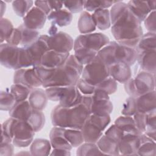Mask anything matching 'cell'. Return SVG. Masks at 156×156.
<instances>
[{
    "label": "cell",
    "instance_id": "cell-1",
    "mask_svg": "<svg viewBox=\"0 0 156 156\" xmlns=\"http://www.w3.org/2000/svg\"><path fill=\"white\" fill-rule=\"evenodd\" d=\"M141 23L127 7L111 23V32L116 42L135 48L143 35Z\"/></svg>",
    "mask_w": 156,
    "mask_h": 156
},
{
    "label": "cell",
    "instance_id": "cell-2",
    "mask_svg": "<svg viewBox=\"0 0 156 156\" xmlns=\"http://www.w3.org/2000/svg\"><path fill=\"white\" fill-rule=\"evenodd\" d=\"M90 114L89 109L81 103L71 107L58 104L52 109L51 119L54 126L80 130Z\"/></svg>",
    "mask_w": 156,
    "mask_h": 156
},
{
    "label": "cell",
    "instance_id": "cell-3",
    "mask_svg": "<svg viewBox=\"0 0 156 156\" xmlns=\"http://www.w3.org/2000/svg\"><path fill=\"white\" fill-rule=\"evenodd\" d=\"M83 65L76 58L74 55H69L65 63L55 69L51 77L42 83L46 88L50 87H67L76 85L81 77Z\"/></svg>",
    "mask_w": 156,
    "mask_h": 156
},
{
    "label": "cell",
    "instance_id": "cell-4",
    "mask_svg": "<svg viewBox=\"0 0 156 156\" xmlns=\"http://www.w3.org/2000/svg\"><path fill=\"white\" fill-rule=\"evenodd\" d=\"M48 38V35H40L34 43L20 47L18 69L34 67L41 64L42 55L49 49Z\"/></svg>",
    "mask_w": 156,
    "mask_h": 156
},
{
    "label": "cell",
    "instance_id": "cell-5",
    "mask_svg": "<svg viewBox=\"0 0 156 156\" xmlns=\"http://www.w3.org/2000/svg\"><path fill=\"white\" fill-rule=\"evenodd\" d=\"M110 76L108 67L96 55L90 63L85 65L81 78L96 86Z\"/></svg>",
    "mask_w": 156,
    "mask_h": 156
},
{
    "label": "cell",
    "instance_id": "cell-6",
    "mask_svg": "<svg viewBox=\"0 0 156 156\" xmlns=\"http://www.w3.org/2000/svg\"><path fill=\"white\" fill-rule=\"evenodd\" d=\"M35 132L26 121L15 119L12 129V143L17 147H26L30 145Z\"/></svg>",
    "mask_w": 156,
    "mask_h": 156
},
{
    "label": "cell",
    "instance_id": "cell-7",
    "mask_svg": "<svg viewBox=\"0 0 156 156\" xmlns=\"http://www.w3.org/2000/svg\"><path fill=\"white\" fill-rule=\"evenodd\" d=\"M109 38L101 32L81 34L74 41V51L79 48H87L98 51L109 43Z\"/></svg>",
    "mask_w": 156,
    "mask_h": 156
},
{
    "label": "cell",
    "instance_id": "cell-8",
    "mask_svg": "<svg viewBox=\"0 0 156 156\" xmlns=\"http://www.w3.org/2000/svg\"><path fill=\"white\" fill-rule=\"evenodd\" d=\"M13 83L24 85L31 90L42 86V82L38 77L34 67L16 70L13 74Z\"/></svg>",
    "mask_w": 156,
    "mask_h": 156
},
{
    "label": "cell",
    "instance_id": "cell-9",
    "mask_svg": "<svg viewBox=\"0 0 156 156\" xmlns=\"http://www.w3.org/2000/svg\"><path fill=\"white\" fill-rule=\"evenodd\" d=\"M20 47L3 43L0 46L1 63L8 69H18Z\"/></svg>",
    "mask_w": 156,
    "mask_h": 156
},
{
    "label": "cell",
    "instance_id": "cell-10",
    "mask_svg": "<svg viewBox=\"0 0 156 156\" xmlns=\"http://www.w3.org/2000/svg\"><path fill=\"white\" fill-rule=\"evenodd\" d=\"M48 45L49 49L68 53L73 49L74 40L67 33L58 31L55 34L49 36Z\"/></svg>",
    "mask_w": 156,
    "mask_h": 156
},
{
    "label": "cell",
    "instance_id": "cell-11",
    "mask_svg": "<svg viewBox=\"0 0 156 156\" xmlns=\"http://www.w3.org/2000/svg\"><path fill=\"white\" fill-rule=\"evenodd\" d=\"M48 15L37 7H32L29 12L23 18V24L27 28L38 30L45 24Z\"/></svg>",
    "mask_w": 156,
    "mask_h": 156
},
{
    "label": "cell",
    "instance_id": "cell-12",
    "mask_svg": "<svg viewBox=\"0 0 156 156\" xmlns=\"http://www.w3.org/2000/svg\"><path fill=\"white\" fill-rule=\"evenodd\" d=\"M133 79L138 96L155 90V74L141 71Z\"/></svg>",
    "mask_w": 156,
    "mask_h": 156
},
{
    "label": "cell",
    "instance_id": "cell-13",
    "mask_svg": "<svg viewBox=\"0 0 156 156\" xmlns=\"http://www.w3.org/2000/svg\"><path fill=\"white\" fill-rule=\"evenodd\" d=\"M82 94L76 85L63 87L59 96V105L65 107H71L79 104Z\"/></svg>",
    "mask_w": 156,
    "mask_h": 156
},
{
    "label": "cell",
    "instance_id": "cell-14",
    "mask_svg": "<svg viewBox=\"0 0 156 156\" xmlns=\"http://www.w3.org/2000/svg\"><path fill=\"white\" fill-rule=\"evenodd\" d=\"M140 135L141 134L124 133L118 143L120 155H137V150L140 144Z\"/></svg>",
    "mask_w": 156,
    "mask_h": 156
},
{
    "label": "cell",
    "instance_id": "cell-15",
    "mask_svg": "<svg viewBox=\"0 0 156 156\" xmlns=\"http://www.w3.org/2000/svg\"><path fill=\"white\" fill-rule=\"evenodd\" d=\"M69 55V52L63 53L49 49L42 55L41 64L50 68H57L65 63Z\"/></svg>",
    "mask_w": 156,
    "mask_h": 156
},
{
    "label": "cell",
    "instance_id": "cell-16",
    "mask_svg": "<svg viewBox=\"0 0 156 156\" xmlns=\"http://www.w3.org/2000/svg\"><path fill=\"white\" fill-rule=\"evenodd\" d=\"M136 58L137 53L135 48L119 44L117 42L115 51L116 63L122 62L130 66L136 62Z\"/></svg>",
    "mask_w": 156,
    "mask_h": 156
},
{
    "label": "cell",
    "instance_id": "cell-17",
    "mask_svg": "<svg viewBox=\"0 0 156 156\" xmlns=\"http://www.w3.org/2000/svg\"><path fill=\"white\" fill-rule=\"evenodd\" d=\"M155 90L141 94L136 98V112L147 114L155 110Z\"/></svg>",
    "mask_w": 156,
    "mask_h": 156
},
{
    "label": "cell",
    "instance_id": "cell-18",
    "mask_svg": "<svg viewBox=\"0 0 156 156\" xmlns=\"http://www.w3.org/2000/svg\"><path fill=\"white\" fill-rule=\"evenodd\" d=\"M110 76L117 82L125 83L131 78L132 71L130 66L122 63L116 62L108 67Z\"/></svg>",
    "mask_w": 156,
    "mask_h": 156
},
{
    "label": "cell",
    "instance_id": "cell-19",
    "mask_svg": "<svg viewBox=\"0 0 156 156\" xmlns=\"http://www.w3.org/2000/svg\"><path fill=\"white\" fill-rule=\"evenodd\" d=\"M136 61L142 71L155 74L156 51H147L137 52Z\"/></svg>",
    "mask_w": 156,
    "mask_h": 156
},
{
    "label": "cell",
    "instance_id": "cell-20",
    "mask_svg": "<svg viewBox=\"0 0 156 156\" xmlns=\"http://www.w3.org/2000/svg\"><path fill=\"white\" fill-rule=\"evenodd\" d=\"M65 128L54 126L50 131L49 138L51 146L54 148L71 151L73 148L64 135Z\"/></svg>",
    "mask_w": 156,
    "mask_h": 156
},
{
    "label": "cell",
    "instance_id": "cell-21",
    "mask_svg": "<svg viewBox=\"0 0 156 156\" xmlns=\"http://www.w3.org/2000/svg\"><path fill=\"white\" fill-rule=\"evenodd\" d=\"M48 100L45 90L40 88L32 89L28 98V101L32 109L41 111L45 108Z\"/></svg>",
    "mask_w": 156,
    "mask_h": 156
},
{
    "label": "cell",
    "instance_id": "cell-22",
    "mask_svg": "<svg viewBox=\"0 0 156 156\" xmlns=\"http://www.w3.org/2000/svg\"><path fill=\"white\" fill-rule=\"evenodd\" d=\"M28 100L16 102L14 106L9 111L10 117L22 121H27L32 111Z\"/></svg>",
    "mask_w": 156,
    "mask_h": 156
},
{
    "label": "cell",
    "instance_id": "cell-23",
    "mask_svg": "<svg viewBox=\"0 0 156 156\" xmlns=\"http://www.w3.org/2000/svg\"><path fill=\"white\" fill-rule=\"evenodd\" d=\"M48 20L59 27L69 25L73 20V14L66 9L51 11L48 15Z\"/></svg>",
    "mask_w": 156,
    "mask_h": 156
},
{
    "label": "cell",
    "instance_id": "cell-24",
    "mask_svg": "<svg viewBox=\"0 0 156 156\" xmlns=\"http://www.w3.org/2000/svg\"><path fill=\"white\" fill-rule=\"evenodd\" d=\"M80 130L83 137L84 142L96 143L98 140L103 135V131L91 123L88 119Z\"/></svg>",
    "mask_w": 156,
    "mask_h": 156
},
{
    "label": "cell",
    "instance_id": "cell-25",
    "mask_svg": "<svg viewBox=\"0 0 156 156\" xmlns=\"http://www.w3.org/2000/svg\"><path fill=\"white\" fill-rule=\"evenodd\" d=\"M127 5L131 12L141 23L144 21L145 18L151 12L147 1H130L127 3Z\"/></svg>",
    "mask_w": 156,
    "mask_h": 156
},
{
    "label": "cell",
    "instance_id": "cell-26",
    "mask_svg": "<svg viewBox=\"0 0 156 156\" xmlns=\"http://www.w3.org/2000/svg\"><path fill=\"white\" fill-rule=\"evenodd\" d=\"M96 27L101 30H104L111 26L110 11L107 9H98L91 15Z\"/></svg>",
    "mask_w": 156,
    "mask_h": 156
},
{
    "label": "cell",
    "instance_id": "cell-27",
    "mask_svg": "<svg viewBox=\"0 0 156 156\" xmlns=\"http://www.w3.org/2000/svg\"><path fill=\"white\" fill-rule=\"evenodd\" d=\"M96 144L104 155H120L118 143L110 140L105 135H102L96 142Z\"/></svg>",
    "mask_w": 156,
    "mask_h": 156
},
{
    "label": "cell",
    "instance_id": "cell-28",
    "mask_svg": "<svg viewBox=\"0 0 156 156\" xmlns=\"http://www.w3.org/2000/svg\"><path fill=\"white\" fill-rule=\"evenodd\" d=\"M51 147L50 141L48 140L37 138L30 144V152L32 155H50Z\"/></svg>",
    "mask_w": 156,
    "mask_h": 156
},
{
    "label": "cell",
    "instance_id": "cell-29",
    "mask_svg": "<svg viewBox=\"0 0 156 156\" xmlns=\"http://www.w3.org/2000/svg\"><path fill=\"white\" fill-rule=\"evenodd\" d=\"M77 27L79 32L82 34L93 33L96 30V25L89 12L87 11L81 12L77 22Z\"/></svg>",
    "mask_w": 156,
    "mask_h": 156
},
{
    "label": "cell",
    "instance_id": "cell-30",
    "mask_svg": "<svg viewBox=\"0 0 156 156\" xmlns=\"http://www.w3.org/2000/svg\"><path fill=\"white\" fill-rule=\"evenodd\" d=\"M117 44L115 41H109L105 46L101 49L97 54V56L108 66H110L115 63V51Z\"/></svg>",
    "mask_w": 156,
    "mask_h": 156
},
{
    "label": "cell",
    "instance_id": "cell-31",
    "mask_svg": "<svg viewBox=\"0 0 156 156\" xmlns=\"http://www.w3.org/2000/svg\"><path fill=\"white\" fill-rule=\"evenodd\" d=\"M155 141L144 133L140 135V144L137 150V155L155 156L156 154Z\"/></svg>",
    "mask_w": 156,
    "mask_h": 156
},
{
    "label": "cell",
    "instance_id": "cell-32",
    "mask_svg": "<svg viewBox=\"0 0 156 156\" xmlns=\"http://www.w3.org/2000/svg\"><path fill=\"white\" fill-rule=\"evenodd\" d=\"M115 124L121 129L124 133L140 135L141 133L136 128L133 117L129 116H119L115 121Z\"/></svg>",
    "mask_w": 156,
    "mask_h": 156
},
{
    "label": "cell",
    "instance_id": "cell-33",
    "mask_svg": "<svg viewBox=\"0 0 156 156\" xmlns=\"http://www.w3.org/2000/svg\"><path fill=\"white\" fill-rule=\"evenodd\" d=\"M136 53L156 49V34L148 32L143 34L135 48Z\"/></svg>",
    "mask_w": 156,
    "mask_h": 156
},
{
    "label": "cell",
    "instance_id": "cell-34",
    "mask_svg": "<svg viewBox=\"0 0 156 156\" xmlns=\"http://www.w3.org/2000/svg\"><path fill=\"white\" fill-rule=\"evenodd\" d=\"M113 109V105L110 99L93 100L90 108L91 114L108 115H110Z\"/></svg>",
    "mask_w": 156,
    "mask_h": 156
},
{
    "label": "cell",
    "instance_id": "cell-35",
    "mask_svg": "<svg viewBox=\"0 0 156 156\" xmlns=\"http://www.w3.org/2000/svg\"><path fill=\"white\" fill-rule=\"evenodd\" d=\"M35 132L41 130L45 124V116L41 110H32L26 121Z\"/></svg>",
    "mask_w": 156,
    "mask_h": 156
},
{
    "label": "cell",
    "instance_id": "cell-36",
    "mask_svg": "<svg viewBox=\"0 0 156 156\" xmlns=\"http://www.w3.org/2000/svg\"><path fill=\"white\" fill-rule=\"evenodd\" d=\"M21 31L22 39L21 45L22 46H29L37 40L40 37V32L37 30L30 29L26 27L23 24L18 26Z\"/></svg>",
    "mask_w": 156,
    "mask_h": 156
},
{
    "label": "cell",
    "instance_id": "cell-37",
    "mask_svg": "<svg viewBox=\"0 0 156 156\" xmlns=\"http://www.w3.org/2000/svg\"><path fill=\"white\" fill-rule=\"evenodd\" d=\"M64 135L73 147H77L84 142L81 130L65 129Z\"/></svg>",
    "mask_w": 156,
    "mask_h": 156
},
{
    "label": "cell",
    "instance_id": "cell-38",
    "mask_svg": "<svg viewBox=\"0 0 156 156\" xmlns=\"http://www.w3.org/2000/svg\"><path fill=\"white\" fill-rule=\"evenodd\" d=\"M31 89L20 83H13L11 85L9 91L14 96L16 102L27 100L29 96Z\"/></svg>",
    "mask_w": 156,
    "mask_h": 156
},
{
    "label": "cell",
    "instance_id": "cell-39",
    "mask_svg": "<svg viewBox=\"0 0 156 156\" xmlns=\"http://www.w3.org/2000/svg\"><path fill=\"white\" fill-rule=\"evenodd\" d=\"M98 52L87 48H79L74 51V56L83 65L90 63L96 57Z\"/></svg>",
    "mask_w": 156,
    "mask_h": 156
},
{
    "label": "cell",
    "instance_id": "cell-40",
    "mask_svg": "<svg viewBox=\"0 0 156 156\" xmlns=\"http://www.w3.org/2000/svg\"><path fill=\"white\" fill-rule=\"evenodd\" d=\"M76 154L79 156L104 155L96 143L88 142H85L80 145L76 151Z\"/></svg>",
    "mask_w": 156,
    "mask_h": 156
},
{
    "label": "cell",
    "instance_id": "cell-41",
    "mask_svg": "<svg viewBox=\"0 0 156 156\" xmlns=\"http://www.w3.org/2000/svg\"><path fill=\"white\" fill-rule=\"evenodd\" d=\"M34 1L32 0H18L12 1V7L16 15L20 17H24L32 9Z\"/></svg>",
    "mask_w": 156,
    "mask_h": 156
},
{
    "label": "cell",
    "instance_id": "cell-42",
    "mask_svg": "<svg viewBox=\"0 0 156 156\" xmlns=\"http://www.w3.org/2000/svg\"><path fill=\"white\" fill-rule=\"evenodd\" d=\"M117 1H84L83 8L87 12H94L98 9H108L112 7Z\"/></svg>",
    "mask_w": 156,
    "mask_h": 156
},
{
    "label": "cell",
    "instance_id": "cell-43",
    "mask_svg": "<svg viewBox=\"0 0 156 156\" xmlns=\"http://www.w3.org/2000/svg\"><path fill=\"white\" fill-rule=\"evenodd\" d=\"M156 110L149 112L146 115V130L144 133L149 138L155 141L156 132Z\"/></svg>",
    "mask_w": 156,
    "mask_h": 156
},
{
    "label": "cell",
    "instance_id": "cell-44",
    "mask_svg": "<svg viewBox=\"0 0 156 156\" xmlns=\"http://www.w3.org/2000/svg\"><path fill=\"white\" fill-rule=\"evenodd\" d=\"M16 101L10 91H1L0 109L2 111H9L16 104Z\"/></svg>",
    "mask_w": 156,
    "mask_h": 156
},
{
    "label": "cell",
    "instance_id": "cell-45",
    "mask_svg": "<svg viewBox=\"0 0 156 156\" xmlns=\"http://www.w3.org/2000/svg\"><path fill=\"white\" fill-rule=\"evenodd\" d=\"M14 29L12 22L7 18H1L0 20L1 44L6 41L12 34Z\"/></svg>",
    "mask_w": 156,
    "mask_h": 156
},
{
    "label": "cell",
    "instance_id": "cell-46",
    "mask_svg": "<svg viewBox=\"0 0 156 156\" xmlns=\"http://www.w3.org/2000/svg\"><path fill=\"white\" fill-rule=\"evenodd\" d=\"M88 119L102 131H104L106 129L111 121V118L109 115H101L90 114Z\"/></svg>",
    "mask_w": 156,
    "mask_h": 156
},
{
    "label": "cell",
    "instance_id": "cell-47",
    "mask_svg": "<svg viewBox=\"0 0 156 156\" xmlns=\"http://www.w3.org/2000/svg\"><path fill=\"white\" fill-rule=\"evenodd\" d=\"M96 88L104 90L110 95L116 91L118 88V83L114 79L109 76L96 85Z\"/></svg>",
    "mask_w": 156,
    "mask_h": 156
},
{
    "label": "cell",
    "instance_id": "cell-48",
    "mask_svg": "<svg viewBox=\"0 0 156 156\" xmlns=\"http://www.w3.org/2000/svg\"><path fill=\"white\" fill-rule=\"evenodd\" d=\"M136 113V98L129 96L123 104L121 114L124 116H133Z\"/></svg>",
    "mask_w": 156,
    "mask_h": 156
},
{
    "label": "cell",
    "instance_id": "cell-49",
    "mask_svg": "<svg viewBox=\"0 0 156 156\" xmlns=\"http://www.w3.org/2000/svg\"><path fill=\"white\" fill-rule=\"evenodd\" d=\"M42 83L49 80L52 76L55 68H50L40 64L34 67Z\"/></svg>",
    "mask_w": 156,
    "mask_h": 156
},
{
    "label": "cell",
    "instance_id": "cell-50",
    "mask_svg": "<svg viewBox=\"0 0 156 156\" xmlns=\"http://www.w3.org/2000/svg\"><path fill=\"white\" fill-rule=\"evenodd\" d=\"M124 134V132L115 124L109 127L104 133V135L108 138L118 143L120 141Z\"/></svg>",
    "mask_w": 156,
    "mask_h": 156
},
{
    "label": "cell",
    "instance_id": "cell-51",
    "mask_svg": "<svg viewBox=\"0 0 156 156\" xmlns=\"http://www.w3.org/2000/svg\"><path fill=\"white\" fill-rule=\"evenodd\" d=\"M83 3L84 1H63V5L73 14L83 12Z\"/></svg>",
    "mask_w": 156,
    "mask_h": 156
},
{
    "label": "cell",
    "instance_id": "cell-52",
    "mask_svg": "<svg viewBox=\"0 0 156 156\" xmlns=\"http://www.w3.org/2000/svg\"><path fill=\"white\" fill-rule=\"evenodd\" d=\"M76 86L82 94H93L96 89V86L87 82L82 78H80Z\"/></svg>",
    "mask_w": 156,
    "mask_h": 156
},
{
    "label": "cell",
    "instance_id": "cell-53",
    "mask_svg": "<svg viewBox=\"0 0 156 156\" xmlns=\"http://www.w3.org/2000/svg\"><path fill=\"white\" fill-rule=\"evenodd\" d=\"M133 120L137 129L141 132L144 133L146 130V115L141 113L136 112L133 116Z\"/></svg>",
    "mask_w": 156,
    "mask_h": 156
},
{
    "label": "cell",
    "instance_id": "cell-54",
    "mask_svg": "<svg viewBox=\"0 0 156 156\" xmlns=\"http://www.w3.org/2000/svg\"><path fill=\"white\" fill-rule=\"evenodd\" d=\"M155 14V10L151 12L144 20V26L150 32L155 33L156 31Z\"/></svg>",
    "mask_w": 156,
    "mask_h": 156
},
{
    "label": "cell",
    "instance_id": "cell-55",
    "mask_svg": "<svg viewBox=\"0 0 156 156\" xmlns=\"http://www.w3.org/2000/svg\"><path fill=\"white\" fill-rule=\"evenodd\" d=\"M21 39H22L21 31L20 29L18 27L16 28H14L12 34L9 37V38L5 41V42L10 44L18 46V45L21 44Z\"/></svg>",
    "mask_w": 156,
    "mask_h": 156
},
{
    "label": "cell",
    "instance_id": "cell-56",
    "mask_svg": "<svg viewBox=\"0 0 156 156\" xmlns=\"http://www.w3.org/2000/svg\"><path fill=\"white\" fill-rule=\"evenodd\" d=\"M14 145L12 143L4 142L1 143L0 155L1 156H9L13 154Z\"/></svg>",
    "mask_w": 156,
    "mask_h": 156
},
{
    "label": "cell",
    "instance_id": "cell-57",
    "mask_svg": "<svg viewBox=\"0 0 156 156\" xmlns=\"http://www.w3.org/2000/svg\"><path fill=\"white\" fill-rule=\"evenodd\" d=\"M124 84L125 91L130 96L133 97L135 98L138 96V93L136 91V90L134 85L133 78H130Z\"/></svg>",
    "mask_w": 156,
    "mask_h": 156
},
{
    "label": "cell",
    "instance_id": "cell-58",
    "mask_svg": "<svg viewBox=\"0 0 156 156\" xmlns=\"http://www.w3.org/2000/svg\"><path fill=\"white\" fill-rule=\"evenodd\" d=\"M34 4L35 7L39 8L47 15L51 13V9L49 7L48 1H34Z\"/></svg>",
    "mask_w": 156,
    "mask_h": 156
},
{
    "label": "cell",
    "instance_id": "cell-59",
    "mask_svg": "<svg viewBox=\"0 0 156 156\" xmlns=\"http://www.w3.org/2000/svg\"><path fill=\"white\" fill-rule=\"evenodd\" d=\"M51 155H66L68 156L71 155L70 151L63 149H58V148H54L52 151L50 153Z\"/></svg>",
    "mask_w": 156,
    "mask_h": 156
},
{
    "label": "cell",
    "instance_id": "cell-60",
    "mask_svg": "<svg viewBox=\"0 0 156 156\" xmlns=\"http://www.w3.org/2000/svg\"><path fill=\"white\" fill-rule=\"evenodd\" d=\"M49 7L51 11L58 10L62 9L63 6V1H48Z\"/></svg>",
    "mask_w": 156,
    "mask_h": 156
},
{
    "label": "cell",
    "instance_id": "cell-61",
    "mask_svg": "<svg viewBox=\"0 0 156 156\" xmlns=\"http://www.w3.org/2000/svg\"><path fill=\"white\" fill-rule=\"evenodd\" d=\"M58 28L57 27V26L54 24H52L51 23V26L49 27V29H48V35L49 36H51V35H53L54 34H55L57 32H58Z\"/></svg>",
    "mask_w": 156,
    "mask_h": 156
},
{
    "label": "cell",
    "instance_id": "cell-62",
    "mask_svg": "<svg viewBox=\"0 0 156 156\" xmlns=\"http://www.w3.org/2000/svg\"><path fill=\"white\" fill-rule=\"evenodd\" d=\"M147 4L151 12L155 10V5H156V1H147Z\"/></svg>",
    "mask_w": 156,
    "mask_h": 156
},
{
    "label": "cell",
    "instance_id": "cell-63",
    "mask_svg": "<svg viewBox=\"0 0 156 156\" xmlns=\"http://www.w3.org/2000/svg\"><path fill=\"white\" fill-rule=\"evenodd\" d=\"M5 9H6L5 3H4L3 1H1V18H2L4 12L5 11Z\"/></svg>",
    "mask_w": 156,
    "mask_h": 156
},
{
    "label": "cell",
    "instance_id": "cell-64",
    "mask_svg": "<svg viewBox=\"0 0 156 156\" xmlns=\"http://www.w3.org/2000/svg\"><path fill=\"white\" fill-rule=\"evenodd\" d=\"M21 154H24V155H31V154H30V152L29 153V152H27V151H26V152H24V151H23L21 152H19V153H18V154H16V155H21Z\"/></svg>",
    "mask_w": 156,
    "mask_h": 156
}]
</instances>
